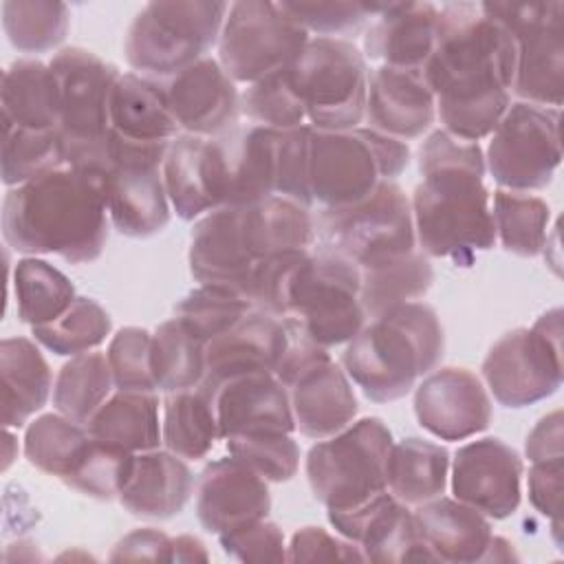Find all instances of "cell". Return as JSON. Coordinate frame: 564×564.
<instances>
[{"instance_id":"cell-1","label":"cell","mask_w":564,"mask_h":564,"mask_svg":"<svg viewBox=\"0 0 564 564\" xmlns=\"http://www.w3.org/2000/svg\"><path fill=\"white\" fill-rule=\"evenodd\" d=\"M423 75L445 132L478 143L496 130L511 104L516 42L480 4H443L438 40Z\"/></svg>"},{"instance_id":"cell-2","label":"cell","mask_w":564,"mask_h":564,"mask_svg":"<svg viewBox=\"0 0 564 564\" xmlns=\"http://www.w3.org/2000/svg\"><path fill=\"white\" fill-rule=\"evenodd\" d=\"M419 170L423 181L410 205L423 251L465 267L476 251L491 249L496 227L482 183L485 154L480 145L436 130L419 150Z\"/></svg>"},{"instance_id":"cell-3","label":"cell","mask_w":564,"mask_h":564,"mask_svg":"<svg viewBox=\"0 0 564 564\" xmlns=\"http://www.w3.org/2000/svg\"><path fill=\"white\" fill-rule=\"evenodd\" d=\"M106 216V172L64 163L9 187L2 203V234L20 253H55L66 262L84 264L104 251Z\"/></svg>"},{"instance_id":"cell-4","label":"cell","mask_w":564,"mask_h":564,"mask_svg":"<svg viewBox=\"0 0 564 564\" xmlns=\"http://www.w3.org/2000/svg\"><path fill=\"white\" fill-rule=\"evenodd\" d=\"M443 350L445 335L436 311L423 302H405L364 324L348 341L341 364L370 401L390 403L430 375Z\"/></svg>"},{"instance_id":"cell-5","label":"cell","mask_w":564,"mask_h":564,"mask_svg":"<svg viewBox=\"0 0 564 564\" xmlns=\"http://www.w3.org/2000/svg\"><path fill=\"white\" fill-rule=\"evenodd\" d=\"M59 97V141L64 163L82 170H108L110 93L119 68L97 53L68 46L48 62Z\"/></svg>"},{"instance_id":"cell-6","label":"cell","mask_w":564,"mask_h":564,"mask_svg":"<svg viewBox=\"0 0 564 564\" xmlns=\"http://www.w3.org/2000/svg\"><path fill=\"white\" fill-rule=\"evenodd\" d=\"M410 163L405 141L370 128L315 130L308 137V185L313 200L341 207L366 198L381 181Z\"/></svg>"},{"instance_id":"cell-7","label":"cell","mask_w":564,"mask_h":564,"mask_svg":"<svg viewBox=\"0 0 564 564\" xmlns=\"http://www.w3.org/2000/svg\"><path fill=\"white\" fill-rule=\"evenodd\" d=\"M229 4L218 0L150 2L132 20L123 53L128 64L154 77H172L205 57L218 42Z\"/></svg>"},{"instance_id":"cell-8","label":"cell","mask_w":564,"mask_h":564,"mask_svg":"<svg viewBox=\"0 0 564 564\" xmlns=\"http://www.w3.org/2000/svg\"><path fill=\"white\" fill-rule=\"evenodd\" d=\"M392 434L377 416H366L341 432L319 438L306 454L313 496L333 511L359 507L388 491L386 465Z\"/></svg>"},{"instance_id":"cell-9","label":"cell","mask_w":564,"mask_h":564,"mask_svg":"<svg viewBox=\"0 0 564 564\" xmlns=\"http://www.w3.org/2000/svg\"><path fill=\"white\" fill-rule=\"evenodd\" d=\"M359 291L361 271L352 260L324 247L317 253L308 251L295 273L282 319L322 348L348 344L366 324Z\"/></svg>"},{"instance_id":"cell-10","label":"cell","mask_w":564,"mask_h":564,"mask_svg":"<svg viewBox=\"0 0 564 564\" xmlns=\"http://www.w3.org/2000/svg\"><path fill=\"white\" fill-rule=\"evenodd\" d=\"M315 130H352L366 117L368 70L355 44L339 37H308L289 66Z\"/></svg>"},{"instance_id":"cell-11","label":"cell","mask_w":564,"mask_h":564,"mask_svg":"<svg viewBox=\"0 0 564 564\" xmlns=\"http://www.w3.org/2000/svg\"><path fill=\"white\" fill-rule=\"evenodd\" d=\"M313 223L322 247L346 256L357 267L414 251L416 242L412 205L394 181H381L357 203L324 207Z\"/></svg>"},{"instance_id":"cell-12","label":"cell","mask_w":564,"mask_h":564,"mask_svg":"<svg viewBox=\"0 0 564 564\" xmlns=\"http://www.w3.org/2000/svg\"><path fill=\"white\" fill-rule=\"evenodd\" d=\"M482 377L505 408L533 405L557 392L562 366V311L551 308L531 328L502 335L482 361Z\"/></svg>"},{"instance_id":"cell-13","label":"cell","mask_w":564,"mask_h":564,"mask_svg":"<svg viewBox=\"0 0 564 564\" xmlns=\"http://www.w3.org/2000/svg\"><path fill=\"white\" fill-rule=\"evenodd\" d=\"M485 15L516 42L513 93L535 106H562L564 97V4L482 2Z\"/></svg>"},{"instance_id":"cell-14","label":"cell","mask_w":564,"mask_h":564,"mask_svg":"<svg viewBox=\"0 0 564 564\" xmlns=\"http://www.w3.org/2000/svg\"><path fill=\"white\" fill-rule=\"evenodd\" d=\"M306 42L308 33L284 11L282 2H234L218 37V64L234 82L256 84L291 66Z\"/></svg>"},{"instance_id":"cell-15","label":"cell","mask_w":564,"mask_h":564,"mask_svg":"<svg viewBox=\"0 0 564 564\" xmlns=\"http://www.w3.org/2000/svg\"><path fill=\"white\" fill-rule=\"evenodd\" d=\"M170 143H141L110 132L106 205L119 234L148 238L167 227L170 198L161 167Z\"/></svg>"},{"instance_id":"cell-16","label":"cell","mask_w":564,"mask_h":564,"mask_svg":"<svg viewBox=\"0 0 564 564\" xmlns=\"http://www.w3.org/2000/svg\"><path fill=\"white\" fill-rule=\"evenodd\" d=\"M562 161L560 110L529 101L509 104L491 132L485 167L494 181L513 192L542 189Z\"/></svg>"},{"instance_id":"cell-17","label":"cell","mask_w":564,"mask_h":564,"mask_svg":"<svg viewBox=\"0 0 564 564\" xmlns=\"http://www.w3.org/2000/svg\"><path fill=\"white\" fill-rule=\"evenodd\" d=\"M280 130L231 126L209 137L220 205H249L275 194Z\"/></svg>"},{"instance_id":"cell-18","label":"cell","mask_w":564,"mask_h":564,"mask_svg":"<svg viewBox=\"0 0 564 564\" xmlns=\"http://www.w3.org/2000/svg\"><path fill=\"white\" fill-rule=\"evenodd\" d=\"M328 522L341 538L361 549L364 560L436 562L419 531L414 513L390 491H383L352 509H328Z\"/></svg>"},{"instance_id":"cell-19","label":"cell","mask_w":564,"mask_h":564,"mask_svg":"<svg viewBox=\"0 0 564 564\" xmlns=\"http://www.w3.org/2000/svg\"><path fill=\"white\" fill-rule=\"evenodd\" d=\"M522 458L500 438L471 441L454 454L452 491L456 500L487 518H509L520 505Z\"/></svg>"},{"instance_id":"cell-20","label":"cell","mask_w":564,"mask_h":564,"mask_svg":"<svg viewBox=\"0 0 564 564\" xmlns=\"http://www.w3.org/2000/svg\"><path fill=\"white\" fill-rule=\"evenodd\" d=\"M212 401L220 438L251 432H293L295 419L286 388L271 370L231 375L212 386H198Z\"/></svg>"},{"instance_id":"cell-21","label":"cell","mask_w":564,"mask_h":564,"mask_svg":"<svg viewBox=\"0 0 564 564\" xmlns=\"http://www.w3.org/2000/svg\"><path fill=\"white\" fill-rule=\"evenodd\" d=\"M414 414L423 430L441 441L469 438L491 423V399L467 368H441L425 375L414 392Z\"/></svg>"},{"instance_id":"cell-22","label":"cell","mask_w":564,"mask_h":564,"mask_svg":"<svg viewBox=\"0 0 564 564\" xmlns=\"http://www.w3.org/2000/svg\"><path fill=\"white\" fill-rule=\"evenodd\" d=\"M167 106L178 128L196 137H216L236 126L240 95L223 66L203 57L163 84Z\"/></svg>"},{"instance_id":"cell-23","label":"cell","mask_w":564,"mask_h":564,"mask_svg":"<svg viewBox=\"0 0 564 564\" xmlns=\"http://www.w3.org/2000/svg\"><path fill=\"white\" fill-rule=\"evenodd\" d=\"M271 494L267 480L236 456L209 463L196 485V516L205 531L227 533L267 518Z\"/></svg>"},{"instance_id":"cell-24","label":"cell","mask_w":564,"mask_h":564,"mask_svg":"<svg viewBox=\"0 0 564 564\" xmlns=\"http://www.w3.org/2000/svg\"><path fill=\"white\" fill-rule=\"evenodd\" d=\"M436 117V99L423 68L381 64L368 75V128L394 139L421 137Z\"/></svg>"},{"instance_id":"cell-25","label":"cell","mask_w":564,"mask_h":564,"mask_svg":"<svg viewBox=\"0 0 564 564\" xmlns=\"http://www.w3.org/2000/svg\"><path fill=\"white\" fill-rule=\"evenodd\" d=\"M289 328L282 317L251 308L229 330L205 346V377L200 386L218 383L249 370H275L289 346Z\"/></svg>"},{"instance_id":"cell-26","label":"cell","mask_w":564,"mask_h":564,"mask_svg":"<svg viewBox=\"0 0 564 564\" xmlns=\"http://www.w3.org/2000/svg\"><path fill=\"white\" fill-rule=\"evenodd\" d=\"M256 264L242 238L240 205H220L194 225L189 271L200 284L227 286L245 295Z\"/></svg>"},{"instance_id":"cell-27","label":"cell","mask_w":564,"mask_h":564,"mask_svg":"<svg viewBox=\"0 0 564 564\" xmlns=\"http://www.w3.org/2000/svg\"><path fill=\"white\" fill-rule=\"evenodd\" d=\"M438 40V7L386 2L364 35V55L386 66L423 68Z\"/></svg>"},{"instance_id":"cell-28","label":"cell","mask_w":564,"mask_h":564,"mask_svg":"<svg viewBox=\"0 0 564 564\" xmlns=\"http://www.w3.org/2000/svg\"><path fill=\"white\" fill-rule=\"evenodd\" d=\"M194 489L192 469L170 449H148L132 458L119 502L139 518L167 520L183 511Z\"/></svg>"},{"instance_id":"cell-29","label":"cell","mask_w":564,"mask_h":564,"mask_svg":"<svg viewBox=\"0 0 564 564\" xmlns=\"http://www.w3.org/2000/svg\"><path fill=\"white\" fill-rule=\"evenodd\" d=\"M295 430L308 438H328L348 427L357 414V397L333 359L311 368L289 388Z\"/></svg>"},{"instance_id":"cell-30","label":"cell","mask_w":564,"mask_h":564,"mask_svg":"<svg viewBox=\"0 0 564 564\" xmlns=\"http://www.w3.org/2000/svg\"><path fill=\"white\" fill-rule=\"evenodd\" d=\"M414 518L436 562H482L494 538L489 518L460 500L438 496L419 505Z\"/></svg>"},{"instance_id":"cell-31","label":"cell","mask_w":564,"mask_h":564,"mask_svg":"<svg viewBox=\"0 0 564 564\" xmlns=\"http://www.w3.org/2000/svg\"><path fill=\"white\" fill-rule=\"evenodd\" d=\"M240 225L245 245L256 262L278 253L304 251L315 238L308 207L278 194L240 205Z\"/></svg>"},{"instance_id":"cell-32","label":"cell","mask_w":564,"mask_h":564,"mask_svg":"<svg viewBox=\"0 0 564 564\" xmlns=\"http://www.w3.org/2000/svg\"><path fill=\"white\" fill-rule=\"evenodd\" d=\"M110 128L115 134L141 143L174 141L181 130L170 112L163 84L137 73L119 75L112 86Z\"/></svg>"},{"instance_id":"cell-33","label":"cell","mask_w":564,"mask_h":564,"mask_svg":"<svg viewBox=\"0 0 564 564\" xmlns=\"http://www.w3.org/2000/svg\"><path fill=\"white\" fill-rule=\"evenodd\" d=\"M2 425L22 427L44 408L53 375L40 348L26 337H7L0 344Z\"/></svg>"},{"instance_id":"cell-34","label":"cell","mask_w":564,"mask_h":564,"mask_svg":"<svg viewBox=\"0 0 564 564\" xmlns=\"http://www.w3.org/2000/svg\"><path fill=\"white\" fill-rule=\"evenodd\" d=\"M161 170L170 205L183 220H194L218 207L209 139L178 134L170 143Z\"/></svg>"},{"instance_id":"cell-35","label":"cell","mask_w":564,"mask_h":564,"mask_svg":"<svg viewBox=\"0 0 564 564\" xmlns=\"http://www.w3.org/2000/svg\"><path fill=\"white\" fill-rule=\"evenodd\" d=\"M0 106L4 128L57 130L59 97L48 64L40 59H15L2 73Z\"/></svg>"},{"instance_id":"cell-36","label":"cell","mask_w":564,"mask_h":564,"mask_svg":"<svg viewBox=\"0 0 564 564\" xmlns=\"http://www.w3.org/2000/svg\"><path fill=\"white\" fill-rule=\"evenodd\" d=\"M90 436L139 454L156 449L161 438L159 399L154 392L119 390L86 423Z\"/></svg>"},{"instance_id":"cell-37","label":"cell","mask_w":564,"mask_h":564,"mask_svg":"<svg viewBox=\"0 0 564 564\" xmlns=\"http://www.w3.org/2000/svg\"><path fill=\"white\" fill-rule=\"evenodd\" d=\"M449 454L438 443L408 436L392 443L386 480L388 491L403 505H423L443 496L447 487Z\"/></svg>"},{"instance_id":"cell-38","label":"cell","mask_w":564,"mask_h":564,"mask_svg":"<svg viewBox=\"0 0 564 564\" xmlns=\"http://www.w3.org/2000/svg\"><path fill=\"white\" fill-rule=\"evenodd\" d=\"M361 291L359 300L366 317H377L399 304L416 302L423 297L432 282L434 271L423 253L405 251L375 260L359 267Z\"/></svg>"},{"instance_id":"cell-39","label":"cell","mask_w":564,"mask_h":564,"mask_svg":"<svg viewBox=\"0 0 564 564\" xmlns=\"http://www.w3.org/2000/svg\"><path fill=\"white\" fill-rule=\"evenodd\" d=\"M161 438L165 449L185 460L205 458L220 438L212 401L198 388L167 392Z\"/></svg>"},{"instance_id":"cell-40","label":"cell","mask_w":564,"mask_h":564,"mask_svg":"<svg viewBox=\"0 0 564 564\" xmlns=\"http://www.w3.org/2000/svg\"><path fill=\"white\" fill-rule=\"evenodd\" d=\"M13 295L20 322L31 326L57 319L77 297L73 282L57 267L40 258L15 262Z\"/></svg>"},{"instance_id":"cell-41","label":"cell","mask_w":564,"mask_h":564,"mask_svg":"<svg viewBox=\"0 0 564 564\" xmlns=\"http://www.w3.org/2000/svg\"><path fill=\"white\" fill-rule=\"evenodd\" d=\"M205 341L194 337L176 317L163 322L152 335V375L163 392L198 388L205 377Z\"/></svg>"},{"instance_id":"cell-42","label":"cell","mask_w":564,"mask_h":564,"mask_svg":"<svg viewBox=\"0 0 564 564\" xmlns=\"http://www.w3.org/2000/svg\"><path fill=\"white\" fill-rule=\"evenodd\" d=\"M115 386L108 357L104 352H82L66 361L53 386V405L59 414L88 423Z\"/></svg>"},{"instance_id":"cell-43","label":"cell","mask_w":564,"mask_h":564,"mask_svg":"<svg viewBox=\"0 0 564 564\" xmlns=\"http://www.w3.org/2000/svg\"><path fill=\"white\" fill-rule=\"evenodd\" d=\"M88 441L90 432L86 423H77L59 412L42 414L24 432V456L40 471L66 480Z\"/></svg>"},{"instance_id":"cell-44","label":"cell","mask_w":564,"mask_h":564,"mask_svg":"<svg viewBox=\"0 0 564 564\" xmlns=\"http://www.w3.org/2000/svg\"><path fill=\"white\" fill-rule=\"evenodd\" d=\"M491 218L496 236L507 251L533 258L544 249L551 209L540 196L513 189H496Z\"/></svg>"},{"instance_id":"cell-45","label":"cell","mask_w":564,"mask_h":564,"mask_svg":"<svg viewBox=\"0 0 564 564\" xmlns=\"http://www.w3.org/2000/svg\"><path fill=\"white\" fill-rule=\"evenodd\" d=\"M70 13L64 2L7 0L2 2V29L20 53H46L59 46L68 33Z\"/></svg>"},{"instance_id":"cell-46","label":"cell","mask_w":564,"mask_h":564,"mask_svg":"<svg viewBox=\"0 0 564 564\" xmlns=\"http://www.w3.org/2000/svg\"><path fill=\"white\" fill-rule=\"evenodd\" d=\"M112 328V319L106 308L93 297H75V302L53 322L31 326L35 341L46 350L75 357L97 348Z\"/></svg>"},{"instance_id":"cell-47","label":"cell","mask_w":564,"mask_h":564,"mask_svg":"<svg viewBox=\"0 0 564 564\" xmlns=\"http://www.w3.org/2000/svg\"><path fill=\"white\" fill-rule=\"evenodd\" d=\"M253 304L234 289L200 284L192 289L174 308V317L200 341H212L214 337L229 330L238 319H242Z\"/></svg>"},{"instance_id":"cell-48","label":"cell","mask_w":564,"mask_h":564,"mask_svg":"<svg viewBox=\"0 0 564 564\" xmlns=\"http://www.w3.org/2000/svg\"><path fill=\"white\" fill-rule=\"evenodd\" d=\"M59 165H64V154L57 130L4 128L0 172L7 187L22 185Z\"/></svg>"},{"instance_id":"cell-49","label":"cell","mask_w":564,"mask_h":564,"mask_svg":"<svg viewBox=\"0 0 564 564\" xmlns=\"http://www.w3.org/2000/svg\"><path fill=\"white\" fill-rule=\"evenodd\" d=\"M240 112H245L258 126L273 130L300 128L306 121L304 101L291 79L289 66L262 77L240 97Z\"/></svg>"},{"instance_id":"cell-50","label":"cell","mask_w":564,"mask_h":564,"mask_svg":"<svg viewBox=\"0 0 564 564\" xmlns=\"http://www.w3.org/2000/svg\"><path fill=\"white\" fill-rule=\"evenodd\" d=\"M132 452H126L117 445L104 443L90 436L82 458L77 460L75 469L66 476V485L70 489L82 491L84 496L97 500H112L119 498L130 467H132Z\"/></svg>"},{"instance_id":"cell-51","label":"cell","mask_w":564,"mask_h":564,"mask_svg":"<svg viewBox=\"0 0 564 564\" xmlns=\"http://www.w3.org/2000/svg\"><path fill=\"white\" fill-rule=\"evenodd\" d=\"M227 449L271 482L291 480L300 467V447L289 432L238 434L227 438Z\"/></svg>"},{"instance_id":"cell-52","label":"cell","mask_w":564,"mask_h":564,"mask_svg":"<svg viewBox=\"0 0 564 564\" xmlns=\"http://www.w3.org/2000/svg\"><path fill=\"white\" fill-rule=\"evenodd\" d=\"M152 335L139 326H126L115 333L108 346V364L112 370L115 388L154 392V375L150 364Z\"/></svg>"},{"instance_id":"cell-53","label":"cell","mask_w":564,"mask_h":564,"mask_svg":"<svg viewBox=\"0 0 564 564\" xmlns=\"http://www.w3.org/2000/svg\"><path fill=\"white\" fill-rule=\"evenodd\" d=\"M282 7L306 33L313 31L317 37L355 31L383 9V4L364 2H282Z\"/></svg>"},{"instance_id":"cell-54","label":"cell","mask_w":564,"mask_h":564,"mask_svg":"<svg viewBox=\"0 0 564 564\" xmlns=\"http://www.w3.org/2000/svg\"><path fill=\"white\" fill-rule=\"evenodd\" d=\"M308 137L311 126H300L291 130H280L278 141V181L275 194L293 198L302 205H311V185H308Z\"/></svg>"},{"instance_id":"cell-55","label":"cell","mask_w":564,"mask_h":564,"mask_svg":"<svg viewBox=\"0 0 564 564\" xmlns=\"http://www.w3.org/2000/svg\"><path fill=\"white\" fill-rule=\"evenodd\" d=\"M220 546L227 555L240 562H282L286 560L284 533L275 522L267 518L249 522L218 535Z\"/></svg>"},{"instance_id":"cell-56","label":"cell","mask_w":564,"mask_h":564,"mask_svg":"<svg viewBox=\"0 0 564 564\" xmlns=\"http://www.w3.org/2000/svg\"><path fill=\"white\" fill-rule=\"evenodd\" d=\"M286 560L291 562H333V560H364L361 549L350 540H339L319 527H304L293 533L286 546Z\"/></svg>"},{"instance_id":"cell-57","label":"cell","mask_w":564,"mask_h":564,"mask_svg":"<svg viewBox=\"0 0 564 564\" xmlns=\"http://www.w3.org/2000/svg\"><path fill=\"white\" fill-rule=\"evenodd\" d=\"M562 474L564 458L540 460L529 469V500L546 518L560 527L562 522Z\"/></svg>"},{"instance_id":"cell-58","label":"cell","mask_w":564,"mask_h":564,"mask_svg":"<svg viewBox=\"0 0 564 564\" xmlns=\"http://www.w3.org/2000/svg\"><path fill=\"white\" fill-rule=\"evenodd\" d=\"M174 555V538L167 533L145 527L134 529L128 535H123L117 546L110 553L112 562L121 560H148V562H172Z\"/></svg>"},{"instance_id":"cell-59","label":"cell","mask_w":564,"mask_h":564,"mask_svg":"<svg viewBox=\"0 0 564 564\" xmlns=\"http://www.w3.org/2000/svg\"><path fill=\"white\" fill-rule=\"evenodd\" d=\"M562 410H553L542 416L535 427L529 432L524 452L531 463L564 458V427H562Z\"/></svg>"},{"instance_id":"cell-60","label":"cell","mask_w":564,"mask_h":564,"mask_svg":"<svg viewBox=\"0 0 564 564\" xmlns=\"http://www.w3.org/2000/svg\"><path fill=\"white\" fill-rule=\"evenodd\" d=\"M205 544L194 535H176L174 538V555L172 562H207Z\"/></svg>"},{"instance_id":"cell-61","label":"cell","mask_w":564,"mask_h":564,"mask_svg":"<svg viewBox=\"0 0 564 564\" xmlns=\"http://www.w3.org/2000/svg\"><path fill=\"white\" fill-rule=\"evenodd\" d=\"M511 546H513V544L507 542L505 538L494 535L491 542H489V546H487V551H485L482 562H509V560H516Z\"/></svg>"},{"instance_id":"cell-62","label":"cell","mask_w":564,"mask_h":564,"mask_svg":"<svg viewBox=\"0 0 564 564\" xmlns=\"http://www.w3.org/2000/svg\"><path fill=\"white\" fill-rule=\"evenodd\" d=\"M4 443H7V452H4V463H2V469H7L9 465H11V460L15 458V454H13V445H15V436L9 432V427H7V432H4Z\"/></svg>"}]
</instances>
